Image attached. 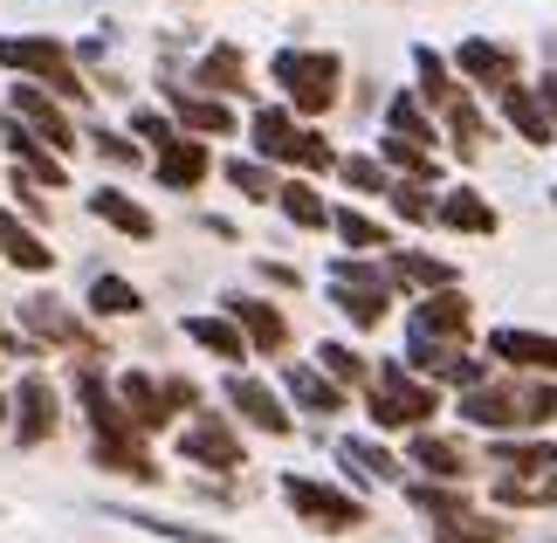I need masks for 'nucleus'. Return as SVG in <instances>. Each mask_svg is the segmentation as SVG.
<instances>
[{
  "instance_id": "nucleus-12",
  "label": "nucleus",
  "mask_w": 557,
  "mask_h": 543,
  "mask_svg": "<svg viewBox=\"0 0 557 543\" xmlns=\"http://www.w3.org/2000/svg\"><path fill=\"white\" fill-rule=\"evenodd\" d=\"M399 365H406V372H426V379H447V385H461V393L488 385V365H482V358H468L461 344H406Z\"/></svg>"
},
{
  "instance_id": "nucleus-24",
  "label": "nucleus",
  "mask_w": 557,
  "mask_h": 543,
  "mask_svg": "<svg viewBox=\"0 0 557 543\" xmlns=\"http://www.w3.org/2000/svg\"><path fill=\"white\" fill-rule=\"evenodd\" d=\"M213 172V159H207V145L200 138H173L159 151V186H173V193H193Z\"/></svg>"
},
{
  "instance_id": "nucleus-2",
  "label": "nucleus",
  "mask_w": 557,
  "mask_h": 543,
  "mask_svg": "<svg viewBox=\"0 0 557 543\" xmlns=\"http://www.w3.org/2000/svg\"><path fill=\"white\" fill-rule=\"evenodd\" d=\"M0 70H14L21 83L49 97H76L83 103V76H76V55L62 49L55 35H0Z\"/></svg>"
},
{
  "instance_id": "nucleus-31",
  "label": "nucleus",
  "mask_w": 557,
  "mask_h": 543,
  "mask_svg": "<svg viewBox=\"0 0 557 543\" xmlns=\"http://www.w3.org/2000/svg\"><path fill=\"white\" fill-rule=\"evenodd\" d=\"M503 118H509V132H523L530 145H557V132H550V118H544V103H537L530 83H517V90L503 97Z\"/></svg>"
},
{
  "instance_id": "nucleus-8",
  "label": "nucleus",
  "mask_w": 557,
  "mask_h": 543,
  "mask_svg": "<svg viewBox=\"0 0 557 543\" xmlns=\"http://www.w3.org/2000/svg\"><path fill=\"white\" fill-rule=\"evenodd\" d=\"M21 323H28V337H41V344H70V351H83V358H103L97 331L76 310H62V296H28L21 303Z\"/></svg>"
},
{
  "instance_id": "nucleus-53",
  "label": "nucleus",
  "mask_w": 557,
  "mask_h": 543,
  "mask_svg": "<svg viewBox=\"0 0 557 543\" xmlns=\"http://www.w3.org/2000/svg\"><path fill=\"white\" fill-rule=\"evenodd\" d=\"M0 132H8V118H0Z\"/></svg>"
},
{
  "instance_id": "nucleus-22",
  "label": "nucleus",
  "mask_w": 557,
  "mask_h": 543,
  "mask_svg": "<svg viewBox=\"0 0 557 543\" xmlns=\"http://www.w3.org/2000/svg\"><path fill=\"white\" fill-rule=\"evenodd\" d=\"M406 461H413V468H426L434 482H461V474H468V447L455 441V433H413Z\"/></svg>"
},
{
  "instance_id": "nucleus-42",
  "label": "nucleus",
  "mask_w": 557,
  "mask_h": 543,
  "mask_svg": "<svg viewBox=\"0 0 557 543\" xmlns=\"http://www.w3.org/2000/svg\"><path fill=\"white\" fill-rule=\"evenodd\" d=\"M337 454H345V468H366L372 482H399V461H393V454H385V447H372V441H358V433H351V441L337 447Z\"/></svg>"
},
{
  "instance_id": "nucleus-26",
  "label": "nucleus",
  "mask_w": 557,
  "mask_h": 543,
  "mask_svg": "<svg viewBox=\"0 0 557 543\" xmlns=\"http://www.w3.org/2000/svg\"><path fill=\"white\" fill-rule=\"evenodd\" d=\"M0 255H8L14 269H28V275H49V269H55V248L41 242L35 227H21L14 213H0Z\"/></svg>"
},
{
  "instance_id": "nucleus-10",
  "label": "nucleus",
  "mask_w": 557,
  "mask_h": 543,
  "mask_svg": "<svg viewBox=\"0 0 557 543\" xmlns=\"http://www.w3.org/2000/svg\"><path fill=\"white\" fill-rule=\"evenodd\" d=\"M455 70L475 83V90H496V97H509V90L523 83L517 49H503V41H482V35H468L461 49H455Z\"/></svg>"
},
{
  "instance_id": "nucleus-28",
  "label": "nucleus",
  "mask_w": 557,
  "mask_h": 543,
  "mask_svg": "<svg viewBox=\"0 0 557 543\" xmlns=\"http://www.w3.org/2000/svg\"><path fill=\"white\" fill-rule=\"evenodd\" d=\"M283 385H289V399L304 406V412H324V420H331V412H345V393H337V385L317 372V365H289Z\"/></svg>"
},
{
  "instance_id": "nucleus-3",
  "label": "nucleus",
  "mask_w": 557,
  "mask_h": 543,
  "mask_svg": "<svg viewBox=\"0 0 557 543\" xmlns=\"http://www.w3.org/2000/svg\"><path fill=\"white\" fill-rule=\"evenodd\" d=\"M275 83H283V97H289L304 118H324L331 103H337L345 62H337L331 49H283V55H275Z\"/></svg>"
},
{
  "instance_id": "nucleus-4",
  "label": "nucleus",
  "mask_w": 557,
  "mask_h": 543,
  "mask_svg": "<svg viewBox=\"0 0 557 543\" xmlns=\"http://www.w3.org/2000/svg\"><path fill=\"white\" fill-rule=\"evenodd\" d=\"M255 151H262V159H275V165H296V172H324V165H337V151L317 138V132H304V124H296L289 111H255Z\"/></svg>"
},
{
  "instance_id": "nucleus-20",
  "label": "nucleus",
  "mask_w": 557,
  "mask_h": 543,
  "mask_svg": "<svg viewBox=\"0 0 557 543\" xmlns=\"http://www.w3.org/2000/svg\"><path fill=\"white\" fill-rule=\"evenodd\" d=\"M165 103H173V118L186 124V132H200V138H227L234 132V111H227V103L186 90V83H165Z\"/></svg>"
},
{
  "instance_id": "nucleus-52",
  "label": "nucleus",
  "mask_w": 557,
  "mask_h": 543,
  "mask_svg": "<svg viewBox=\"0 0 557 543\" xmlns=\"http://www.w3.org/2000/svg\"><path fill=\"white\" fill-rule=\"evenodd\" d=\"M537 503H550V509H557V474H550V482L537 489Z\"/></svg>"
},
{
  "instance_id": "nucleus-39",
  "label": "nucleus",
  "mask_w": 557,
  "mask_h": 543,
  "mask_svg": "<svg viewBox=\"0 0 557 543\" xmlns=\"http://www.w3.org/2000/svg\"><path fill=\"white\" fill-rule=\"evenodd\" d=\"M385 200H393V213H399L406 227L434 221V193H426V180H399V186H385Z\"/></svg>"
},
{
  "instance_id": "nucleus-21",
  "label": "nucleus",
  "mask_w": 557,
  "mask_h": 543,
  "mask_svg": "<svg viewBox=\"0 0 557 543\" xmlns=\"http://www.w3.org/2000/svg\"><path fill=\"white\" fill-rule=\"evenodd\" d=\"M193 83H200V90H207L213 103H221V97H234V90L248 83V55L234 49V41H213V49H207L200 62H193Z\"/></svg>"
},
{
  "instance_id": "nucleus-36",
  "label": "nucleus",
  "mask_w": 557,
  "mask_h": 543,
  "mask_svg": "<svg viewBox=\"0 0 557 543\" xmlns=\"http://www.w3.org/2000/svg\"><path fill=\"white\" fill-rule=\"evenodd\" d=\"M413 70H420V97L426 103H441V111H455L461 90H455V76H447V62L434 49H413Z\"/></svg>"
},
{
  "instance_id": "nucleus-47",
  "label": "nucleus",
  "mask_w": 557,
  "mask_h": 543,
  "mask_svg": "<svg viewBox=\"0 0 557 543\" xmlns=\"http://www.w3.org/2000/svg\"><path fill=\"white\" fill-rule=\"evenodd\" d=\"M132 132H138V138H152L159 151L180 138V132H173V118H159V111H132Z\"/></svg>"
},
{
  "instance_id": "nucleus-34",
  "label": "nucleus",
  "mask_w": 557,
  "mask_h": 543,
  "mask_svg": "<svg viewBox=\"0 0 557 543\" xmlns=\"http://www.w3.org/2000/svg\"><path fill=\"white\" fill-rule=\"evenodd\" d=\"M317 372H324L337 393H345V385H366V379H372V365L358 358L351 344H337V337H331V344H317Z\"/></svg>"
},
{
  "instance_id": "nucleus-41",
  "label": "nucleus",
  "mask_w": 557,
  "mask_h": 543,
  "mask_svg": "<svg viewBox=\"0 0 557 543\" xmlns=\"http://www.w3.org/2000/svg\"><path fill=\"white\" fill-rule=\"evenodd\" d=\"M406 503L426 509V516H441V523L468 516V495H461V489H434V482H413V489H406Z\"/></svg>"
},
{
  "instance_id": "nucleus-45",
  "label": "nucleus",
  "mask_w": 557,
  "mask_h": 543,
  "mask_svg": "<svg viewBox=\"0 0 557 543\" xmlns=\"http://www.w3.org/2000/svg\"><path fill=\"white\" fill-rule=\"evenodd\" d=\"M337 172H345V186H358V193H385V186H393L379 159H337Z\"/></svg>"
},
{
  "instance_id": "nucleus-29",
  "label": "nucleus",
  "mask_w": 557,
  "mask_h": 543,
  "mask_svg": "<svg viewBox=\"0 0 557 543\" xmlns=\"http://www.w3.org/2000/svg\"><path fill=\"white\" fill-rule=\"evenodd\" d=\"M186 344H200L207 358H227V365H242V358H248V337L234 331L227 317H186Z\"/></svg>"
},
{
  "instance_id": "nucleus-13",
  "label": "nucleus",
  "mask_w": 557,
  "mask_h": 543,
  "mask_svg": "<svg viewBox=\"0 0 557 543\" xmlns=\"http://www.w3.org/2000/svg\"><path fill=\"white\" fill-rule=\"evenodd\" d=\"M55 406H62V399H55V385L28 372V379L14 385V441H21V447H41V441H49V433L62 427V412H55Z\"/></svg>"
},
{
  "instance_id": "nucleus-46",
  "label": "nucleus",
  "mask_w": 557,
  "mask_h": 543,
  "mask_svg": "<svg viewBox=\"0 0 557 543\" xmlns=\"http://www.w3.org/2000/svg\"><path fill=\"white\" fill-rule=\"evenodd\" d=\"M138 530H152V536H165V543H213L207 530H193V523H165V516H132Z\"/></svg>"
},
{
  "instance_id": "nucleus-18",
  "label": "nucleus",
  "mask_w": 557,
  "mask_h": 543,
  "mask_svg": "<svg viewBox=\"0 0 557 543\" xmlns=\"http://www.w3.org/2000/svg\"><path fill=\"white\" fill-rule=\"evenodd\" d=\"M117 406H124V420H132V433L173 427V406H165L159 379H145V372H124V379H117Z\"/></svg>"
},
{
  "instance_id": "nucleus-14",
  "label": "nucleus",
  "mask_w": 557,
  "mask_h": 543,
  "mask_svg": "<svg viewBox=\"0 0 557 543\" xmlns=\"http://www.w3.org/2000/svg\"><path fill=\"white\" fill-rule=\"evenodd\" d=\"M76 406H83V420H90L97 441H138L132 420H124V406H117V393L103 385L97 365H83V372H76Z\"/></svg>"
},
{
  "instance_id": "nucleus-17",
  "label": "nucleus",
  "mask_w": 557,
  "mask_h": 543,
  "mask_svg": "<svg viewBox=\"0 0 557 543\" xmlns=\"http://www.w3.org/2000/svg\"><path fill=\"white\" fill-rule=\"evenodd\" d=\"M227 406L242 412V420H248L255 433H289V412H283V399H275L262 379H248V372H234V379H227Z\"/></svg>"
},
{
  "instance_id": "nucleus-43",
  "label": "nucleus",
  "mask_w": 557,
  "mask_h": 543,
  "mask_svg": "<svg viewBox=\"0 0 557 543\" xmlns=\"http://www.w3.org/2000/svg\"><path fill=\"white\" fill-rule=\"evenodd\" d=\"M227 186L242 193V200H275V180L262 159H227Z\"/></svg>"
},
{
  "instance_id": "nucleus-19",
  "label": "nucleus",
  "mask_w": 557,
  "mask_h": 543,
  "mask_svg": "<svg viewBox=\"0 0 557 543\" xmlns=\"http://www.w3.org/2000/svg\"><path fill=\"white\" fill-rule=\"evenodd\" d=\"M393 289H455V262H441V255H413V248H393L379 269Z\"/></svg>"
},
{
  "instance_id": "nucleus-23",
  "label": "nucleus",
  "mask_w": 557,
  "mask_h": 543,
  "mask_svg": "<svg viewBox=\"0 0 557 543\" xmlns=\"http://www.w3.org/2000/svg\"><path fill=\"white\" fill-rule=\"evenodd\" d=\"M90 213H97L103 227L132 234V242H152V234H159V221H152V213H145V207L132 200V193H117V186H97V193H90Z\"/></svg>"
},
{
  "instance_id": "nucleus-25",
  "label": "nucleus",
  "mask_w": 557,
  "mask_h": 543,
  "mask_svg": "<svg viewBox=\"0 0 557 543\" xmlns=\"http://www.w3.org/2000/svg\"><path fill=\"white\" fill-rule=\"evenodd\" d=\"M434 221L455 227V234H496V207H488L482 193L455 186V193H441V200H434Z\"/></svg>"
},
{
  "instance_id": "nucleus-15",
  "label": "nucleus",
  "mask_w": 557,
  "mask_h": 543,
  "mask_svg": "<svg viewBox=\"0 0 557 543\" xmlns=\"http://www.w3.org/2000/svg\"><path fill=\"white\" fill-rule=\"evenodd\" d=\"M180 454H186V461H200V468H221V474L248 468V461H242V441L227 433V420H221V412H207V420H193V427L180 433Z\"/></svg>"
},
{
  "instance_id": "nucleus-50",
  "label": "nucleus",
  "mask_w": 557,
  "mask_h": 543,
  "mask_svg": "<svg viewBox=\"0 0 557 543\" xmlns=\"http://www.w3.org/2000/svg\"><path fill=\"white\" fill-rule=\"evenodd\" d=\"M262 275H269V282H275V289H296V282H304V275H296V269H289V262H262Z\"/></svg>"
},
{
  "instance_id": "nucleus-49",
  "label": "nucleus",
  "mask_w": 557,
  "mask_h": 543,
  "mask_svg": "<svg viewBox=\"0 0 557 543\" xmlns=\"http://www.w3.org/2000/svg\"><path fill=\"white\" fill-rule=\"evenodd\" d=\"M97 151H103V159H117V165H138V145L117 138V132H97Z\"/></svg>"
},
{
  "instance_id": "nucleus-35",
  "label": "nucleus",
  "mask_w": 557,
  "mask_h": 543,
  "mask_svg": "<svg viewBox=\"0 0 557 543\" xmlns=\"http://www.w3.org/2000/svg\"><path fill=\"white\" fill-rule=\"evenodd\" d=\"M90 310L97 317H138L145 296H138V282H124V275H97L90 282Z\"/></svg>"
},
{
  "instance_id": "nucleus-32",
  "label": "nucleus",
  "mask_w": 557,
  "mask_h": 543,
  "mask_svg": "<svg viewBox=\"0 0 557 543\" xmlns=\"http://www.w3.org/2000/svg\"><path fill=\"white\" fill-rule=\"evenodd\" d=\"M275 207H283L296 227H331V207H324V193H317L310 180H283L275 186Z\"/></svg>"
},
{
  "instance_id": "nucleus-51",
  "label": "nucleus",
  "mask_w": 557,
  "mask_h": 543,
  "mask_svg": "<svg viewBox=\"0 0 557 543\" xmlns=\"http://www.w3.org/2000/svg\"><path fill=\"white\" fill-rule=\"evenodd\" d=\"M537 103H544V118H550V132H557V76L537 83Z\"/></svg>"
},
{
  "instance_id": "nucleus-37",
  "label": "nucleus",
  "mask_w": 557,
  "mask_h": 543,
  "mask_svg": "<svg viewBox=\"0 0 557 543\" xmlns=\"http://www.w3.org/2000/svg\"><path fill=\"white\" fill-rule=\"evenodd\" d=\"M385 124H393V138H406V145H420V151H426V138H434V124H426V111H420V97H393V103H385Z\"/></svg>"
},
{
  "instance_id": "nucleus-27",
  "label": "nucleus",
  "mask_w": 557,
  "mask_h": 543,
  "mask_svg": "<svg viewBox=\"0 0 557 543\" xmlns=\"http://www.w3.org/2000/svg\"><path fill=\"white\" fill-rule=\"evenodd\" d=\"M331 303L351 317V331H372V323H385V282H331Z\"/></svg>"
},
{
  "instance_id": "nucleus-16",
  "label": "nucleus",
  "mask_w": 557,
  "mask_h": 543,
  "mask_svg": "<svg viewBox=\"0 0 557 543\" xmlns=\"http://www.w3.org/2000/svg\"><path fill=\"white\" fill-rule=\"evenodd\" d=\"M488 358L517 365V372L557 379V337H544V331H517V323H503V331H488Z\"/></svg>"
},
{
  "instance_id": "nucleus-1",
  "label": "nucleus",
  "mask_w": 557,
  "mask_h": 543,
  "mask_svg": "<svg viewBox=\"0 0 557 543\" xmlns=\"http://www.w3.org/2000/svg\"><path fill=\"white\" fill-rule=\"evenodd\" d=\"M461 420H475L488 433L544 427L557 420V385H475V393H461Z\"/></svg>"
},
{
  "instance_id": "nucleus-6",
  "label": "nucleus",
  "mask_w": 557,
  "mask_h": 543,
  "mask_svg": "<svg viewBox=\"0 0 557 543\" xmlns=\"http://www.w3.org/2000/svg\"><path fill=\"white\" fill-rule=\"evenodd\" d=\"M283 503L304 516V523H317V530H358L366 523V503L358 495H345V489H331V482H310V474H283Z\"/></svg>"
},
{
  "instance_id": "nucleus-11",
  "label": "nucleus",
  "mask_w": 557,
  "mask_h": 543,
  "mask_svg": "<svg viewBox=\"0 0 557 543\" xmlns=\"http://www.w3.org/2000/svg\"><path fill=\"white\" fill-rule=\"evenodd\" d=\"M8 103H14V124H21V132L41 138L49 151H70V145H76V124H70V111H62L49 90H35V83H14Z\"/></svg>"
},
{
  "instance_id": "nucleus-38",
  "label": "nucleus",
  "mask_w": 557,
  "mask_h": 543,
  "mask_svg": "<svg viewBox=\"0 0 557 543\" xmlns=\"http://www.w3.org/2000/svg\"><path fill=\"white\" fill-rule=\"evenodd\" d=\"M509 523L496 516H455V523H434V543H503Z\"/></svg>"
},
{
  "instance_id": "nucleus-9",
  "label": "nucleus",
  "mask_w": 557,
  "mask_h": 543,
  "mask_svg": "<svg viewBox=\"0 0 557 543\" xmlns=\"http://www.w3.org/2000/svg\"><path fill=\"white\" fill-rule=\"evenodd\" d=\"M227 303V323L248 337V351H262V358H275L289 344V317H283V303H269V296H221Z\"/></svg>"
},
{
  "instance_id": "nucleus-33",
  "label": "nucleus",
  "mask_w": 557,
  "mask_h": 543,
  "mask_svg": "<svg viewBox=\"0 0 557 543\" xmlns=\"http://www.w3.org/2000/svg\"><path fill=\"white\" fill-rule=\"evenodd\" d=\"M488 454H496V468H517V482H530V474L557 468V447H550V441H496Z\"/></svg>"
},
{
  "instance_id": "nucleus-7",
  "label": "nucleus",
  "mask_w": 557,
  "mask_h": 543,
  "mask_svg": "<svg viewBox=\"0 0 557 543\" xmlns=\"http://www.w3.org/2000/svg\"><path fill=\"white\" fill-rule=\"evenodd\" d=\"M468 323H475V303L461 289H434L406 317V344H468Z\"/></svg>"
},
{
  "instance_id": "nucleus-40",
  "label": "nucleus",
  "mask_w": 557,
  "mask_h": 543,
  "mask_svg": "<svg viewBox=\"0 0 557 543\" xmlns=\"http://www.w3.org/2000/svg\"><path fill=\"white\" fill-rule=\"evenodd\" d=\"M331 227H337V242H345V248H385V227L372 221V213H358V207H337Z\"/></svg>"
},
{
  "instance_id": "nucleus-48",
  "label": "nucleus",
  "mask_w": 557,
  "mask_h": 543,
  "mask_svg": "<svg viewBox=\"0 0 557 543\" xmlns=\"http://www.w3.org/2000/svg\"><path fill=\"white\" fill-rule=\"evenodd\" d=\"M159 393H165V406H173V412L200 406V385H193V379H159Z\"/></svg>"
},
{
  "instance_id": "nucleus-5",
  "label": "nucleus",
  "mask_w": 557,
  "mask_h": 543,
  "mask_svg": "<svg viewBox=\"0 0 557 543\" xmlns=\"http://www.w3.org/2000/svg\"><path fill=\"white\" fill-rule=\"evenodd\" d=\"M366 412H372V427L379 433H399V427H420L426 412H434V393L406 372L399 358H385L379 365V385H372V399H366Z\"/></svg>"
},
{
  "instance_id": "nucleus-30",
  "label": "nucleus",
  "mask_w": 557,
  "mask_h": 543,
  "mask_svg": "<svg viewBox=\"0 0 557 543\" xmlns=\"http://www.w3.org/2000/svg\"><path fill=\"white\" fill-rule=\"evenodd\" d=\"M90 461L111 474H132V482H159V461L145 454V441H90Z\"/></svg>"
},
{
  "instance_id": "nucleus-44",
  "label": "nucleus",
  "mask_w": 557,
  "mask_h": 543,
  "mask_svg": "<svg viewBox=\"0 0 557 543\" xmlns=\"http://www.w3.org/2000/svg\"><path fill=\"white\" fill-rule=\"evenodd\" d=\"M379 159L399 165V172H413V180H434V159H426L420 145H406V138H379Z\"/></svg>"
}]
</instances>
